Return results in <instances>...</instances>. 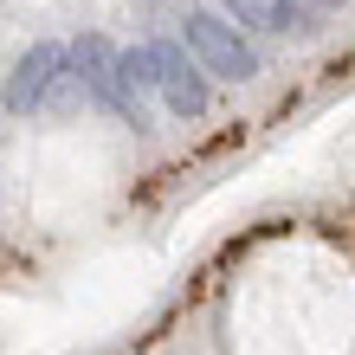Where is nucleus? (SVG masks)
Listing matches in <instances>:
<instances>
[{
  "instance_id": "f257e3e1",
  "label": "nucleus",
  "mask_w": 355,
  "mask_h": 355,
  "mask_svg": "<svg viewBox=\"0 0 355 355\" xmlns=\"http://www.w3.org/2000/svg\"><path fill=\"white\" fill-rule=\"evenodd\" d=\"M181 46L207 78H226V85H252L259 78V46L220 13H187L181 19Z\"/></svg>"
},
{
  "instance_id": "f03ea898",
  "label": "nucleus",
  "mask_w": 355,
  "mask_h": 355,
  "mask_svg": "<svg viewBox=\"0 0 355 355\" xmlns=\"http://www.w3.org/2000/svg\"><path fill=\"white\" fill-rule=\"evenodd\" d=\"M142 52H149L155 97L168 103V116L194 123V116H207V110H214V78H207L194 58H187V46H181V39H149Z\"/></svg>"
},
{
  "instance_id": "7ed1b4c3",
  "label": "nucleus",
  "mask_w": 355,
  "mask_h": 355,
  "mask_svg": "<svg viewBox=\"0 0 355 355\" xmlns=\"http://www.w3.org/2000/svg\"><path fill=\"white\" fill-rule=\"evenodd\" d=\"M65 65H71L65 78H78V85H85V97L97 103V110L123 116L130 130H149V110H136V103L123 97V85H116V46H110L103 33H85V39L65 52Z\"/></svg>"
},
{
  "instance_id": "20e7f679",
  "label": "nucleus",
  "mask_w": 355,
  "mask_h": 355,
  "mask_svg": "<svg viewBox=\"0 0 355 355\" xmlns=\"http://www.w3.org/2000/svg\"><path fill=\"white\" fill-rule=\"evenodd\" d=\"M58 78H65V46L39 39V46L7 71V91H0V103H7L13 116H33V110H46V103H52V85H58Z\"/></svg>"
},
{
  "instance_id": "39448f33",
  "label": "nucleus",
  "mask_w": 355,
  "mask_h": 355,
  "mask_svg": "<svg viewBox=\"0 0 355 355\" xmlns=\"http://www.w3.org/2000/svg\"><path fill=\"white\" fill-rule=\"evenodd\" d=\"M226 13H233L239 26H252V33H291L304 19L297 0H226Z\"/></svg>"
},
{
  "instance_id": "423d86ee",
  "label": "nucleus",
  "mask_w": 355,
  "mask_h": 355,
  "mask_svg": "<svg viewBox=\"0 0 355 355\" xmlns=\"http://www.w3.org/2000/svg\"><path fill=\"white\" fill-rule=\"evenodd\" d=\"M297 7H343V0H297Z\"/></svg>"
}]
</instances>
